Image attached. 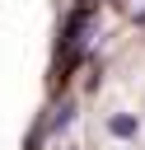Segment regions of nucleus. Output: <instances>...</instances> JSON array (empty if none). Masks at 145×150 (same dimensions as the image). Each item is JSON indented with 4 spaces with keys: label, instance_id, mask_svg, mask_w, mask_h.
Masks as SVG:
<instances>
[{
    "label": "nucleus",
    "instance_id": "obj_3",
    "mask_svg": "<svg viewBox=\"0 0 145 150\" xmlns=\"http://www.w3.org/2000/svg\"><path fill=\"white\" fill-rule=\"evenodd\" d=\"M131 19H136V28H145V9H136V14H131Z\"/></svg>",
    "mask_w": 145,
    "mask_h": 150
},
{
    "label": "nucleus",
    "instance_id": "obj_1",
    "mask_svg": "<svg viewBox=\"0 0 145 150\" xmlns=\"http://www.w3.org/2000/svg\"><path fill=\"white\" fill-rule=\"evenodd\" d=\"M108 131H112L117 141H131V136H140V122H136L131 112H112V117H108Z\"/></svg>",
    "mask_w": 145,
    "mask_h": 150
},
{
    "label": "nucleus",
    "instance_id": "obj_2",
    "mask_svg": "<svg viewBox=\"0 0 145 150\" xmlns=\"http://www.w3.org/2000/svg\"><path fill=\"white\" fill-rule=\"evenodd\" d=\"M70 122H75V103H61V108H56V117H51V131H65Z\"/></svg>",
    "mask_w": 145,
    "mask_h": 150
}]
</instances>
